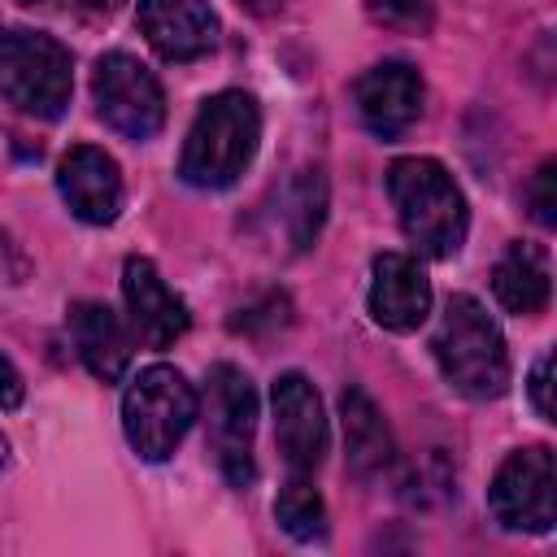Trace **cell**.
<instances>
[{"label":"cell","instance_id":"6da1fadb","mask_svg":"<svg viewBox=\"0 0 557 557\" xmlns=\"http://www.w3.org/2000/svg\"><path fill=\"white\" fill-rule=\"evenodd\" d=\"M387 196L396 205L400 231L426 257H457L470 231V209L453 174L435 157H400L387 170Z\"/></svg>","mask_w":557,"mask_h":557},{"label":"cell","instance_id":"7a4b0ae2","mask_svg":"<svg viewBox=\"0 0 557 557\" xmlns=\"http://www.w3.org/2000/svg\"><path fill=\"white\" fill-rule=\"evenodd\" d=\"M257 144H261L257 100L248 91H218L200 104V113L183 139L178 178L200 191L231 187L257 157Z\"/></svg>","mask_w":557,"mask_h":557},{"label":"cell","instance_id":"3957f363","mask_svg":"<svg viewBox=\"0 0 557 557\" xmlns=\"http://www.w3.org/2000/svg\"><path fill=\"white\" fill-rule=\"evenodd\" d=\"M431 352L453 392L470 400H496L509 387V348L496 318L466 292L448 296L440 326L431 335Z\"/></svg>","mask_w":557,"mask_h":557},{"label":"cell","instance_id":"277c9868","mask_svg":"<svg viewBox=\"0 0 557 557\" xmlns=\"http://www.w3.org/2000/svg\"><path fill=\"white\" fill-rule=\"evenodd\" d=\"M74 91V57L61 39L44 30H4L0 35V96L39 122L65 113Z\"/></svg>","mask_w":557,"mask_h":557},{"label":"cell","instance_id":"5b68a950","mask_svg":"<svg viewBox=\"0 0 557 557\" xmlns=\"http://www.w3.org/2000/svg\"><path fill=\"white\" fill-rule=\"evenodd\" d=\"M196 387L187 383L183 370L174 366H148L131 379L122 396V431L135 457L144 461H165L191 431L196 422Z\"/></svg>","mask_w":557,"mask_h":557},{"label":"cell","instance_id":"8992f818","mask_svg":"<svg viewBox=\"0 0 557 557\" xmlns=\"http://www.w3.org/2000/svg\"><path fill=\"white\" fill-rule=\"evenodd\" d=\"M91 100L109 131L122 139H152L165 126V91L157 74L131 52H104L91 70Z\"/></svg>","mask_w":557,"mask_h":557},{"label":"cell","instance_id":"52a82bcc","mask_svg":"<svg viewBox=\"0 0 557 557\" xmlns=\"http://www.w3.org/2000/svg\"><path fill=\"white\" fill-rule=\"evenodd\" d=\"M487 509L505 531H535V535L553 531L557 522L553 448L548 444L513 448L487 483Z\"/></svg>","mask_w":557,"mask_h":557},{"label":"cell","instance_id":"ba28073f","mask_svg":"<svg viewBox=\"0 0 557 557\" xmlns=\"http://www.w3.org/2000/svg\"><path fill=\"white\" fill-rule=\"evenodd\" d=\"M209 431H213V453H218V470L226 474V483L248 487L257 479V466H252L257 387L231 361H218L209 370Z\"/></svg>","mask_w":557,"mask_h":557},{"label":"cell","instance_id":"9c48e42d","mask_svg":"<svg viewBox=\"0 0 557 557\" xmlns=\"http://www.w3.org/2000/svg\"><path fill=\"white\" fill-rule=\"evenodd\" d=\"M274 405V444L292 474H313L326 453V413L313 392V383L300 370H287L274 379L270 392Z\"/></svg>","mask_w":557,"mask_h":557},{"label":"cell","instance_id":"30bf717a","mask_svg":"<svg viewBox=\"0 0 557 557\" xmlns=\"http://www.w3.org/2000/svg\"><path fill=\"white\" fill-rule=\"evenodd\" d=\"M352 100L370 135L396 139L422 117V78L409 61H379L357 78Z\"/></svg>","mask_w":557,"mask_h":557},{"label":"cell","instance_id":"8fae6325","mask_svg":"<svg viewBox=\"0 0 557 557\" xmlns=\"http://www.w3.org/2000/svg\"><path fill=\"white\" fill-rule=\"evenodd\" d=\"M57 191L78 222L109 226L122 209V174L117 161L96 144H74L57 165Z\"/></svg>","mask_w":557,"mask_h":557},{"label":"cell","instance_id":"7c38bea8","mask_svg":"<svg viewBox=\"0 0 557 557\" xmlns=\"http://www.w3.org/2000/svg\"><path fill=\"white\" fill-rule=\"evenodd\" d=\"M431 313V278L409 252H379L370 270V318L383 331L409 335Z\"/></svg>","mask_w":557,"mask_h":557},{"label":"cell","instance_id":"4fadbf2b","mask_svg":"<svg viewBox=\"0 0 557 557\" xmlns=\"http://www.w3.org/2000/svg\"><path fill=\"white\" fill-rule=\"evenodd\" d=\"M135 17L161 61H196L218 48V13L209 0H139Z\"/></svg>","mask_w":557,"mask_h":557},{"label":"cell","instance_id":"5bb4252c","mask_svg":"<svg viewBox=\"0 0 557 557\" xmlns=\"http://www.w3.org/2000/svg\"><path fill=\"white\" fill-rule=\"evenodd\" d=\"M122 300H126L135 335L148 339L152 348L174 344L191 322L183 296L161 278V270L148 257H126V265H122Z\"/></svg>","mask_w":557,"mask_h":557},{"label":"cell","instance_id":"9a60e30c","mask_svg":"<svg viewBox=\"0 0 557 557\" xmlns=\"http://www.w3.org/2000/svg\"><path fill=\"white\" fill-rule=\"evenodd\" d=\"M70 335L83 357V366L100 383H117L131 366V331L122 318L100 300H74L70 305Z\"/></svg>","mask_w":557,"mask_h":557},{"label":"cell","instance_id":"2e32d148","mask_svg":"<svg viewBox=\"0 0 557 557\" xmlns=\"http://www.w3.org/2000/svg\"><path fill=\"white\" fill-rule=\"evenodd\" d=\"M339 422H344V457H348V470L357 479H383L396 461V440H392V426L383 422L379 405L361 392V387H348L339 396Z\"/></svg>","mask_w":557,"mask_h":557},{"label":"cell","instance_id":"e0dca14e","mask_svg":"<svg viewBox=\"0 0 557 557\" xmlns=\"http://www.w3.org/2000/svg\"><path fill=\"white\" fill-rule=\"evenodd\" d=\"M492 292L509 313H540L553 296V270L544 248L535 244H509L500 261L492 265Z\"/></svg>","mask_w":557,"mask_h":557},{"label":"cell","instance_id":"ac0fdd59","mask_svg":"<svg viewBox=\"0 0 557 557\" xmlns=\"http://www.w3.org/2000/svg\"><path fill=\"white\" fill-rule=\"evenodd\" d=\"M274 518L292 540H322L326 535V505L318 496V487L309 483V474H292L287 487L274 500Z\"/></svg>","mask_w":557,"mask_h":557},{"label":"cell","instance_id":"d6986e66","mask_svg":"<svg viewBox=\"0 0 557 557\" xmlns=\"http://www.w3.org/2000/svg\"><path fill=\"white\" fill-rule=\"evenodd\" d=\"M322 209H326V183H322L318 170H305L300 183H296V209H292V218H296V231H292L296 248L313 244V235L322 226Z\"/></svg>","mask_w":557,"mask_h":557},{"label":"cell","instance_id":"ffe728a7","mask_svg":"<svg viewBox=\"0 0 557 557\" xmlns=\"http://www.w3.org/2000/svg\"><path fill=\"white\" fill-rule=\"evenodd\" d=\"M553 178H557V161H540L531 187H527V200H531V218L540 226H557V191H553Z\"/></svg>","mask_w":557,"mask_h":557},{"label":"cell","instance_id":"44dd1931","mask_svg":"<svg viewBox=\"0 0 557 557\" xmlns=\"http://www.w3.org/2000/svg\"><path fill=\"white\" fill-rule=\"evenodd\" d=\"M527 387H531V405H535V413H540L544 422H553V400H548V387H553V352H540V357H535Z\"/></svg>","mask_w":557,"mask_h":557},{"label":"cell","instance_id":"7402d4cb","mask_svg":"<svg viewBox=\"0 0 557 557\" xmlns=\"http://www.w3.org/2000/svg\"><path fill=\"white\" fill-rule=\"evenodd\" d=\"M366 9H370V17L400 26V22H413V17H418L422 0H366Z\"/></svg>","mask_w":557,"mask_h":557},{"label":"cell","instance_id":"603a6c76","mask_svg":"<svg viewBox=\"0 0 557 557\" xmlns=\"http://www.w3.org/2000/svg\"><path fill=\"white\" fill-rule=\"evenodd\" d=\"M22 396H26V383H22L17 366L0 352V409H17V405H22Z\"/></svg>","mask_w":557,"mask_h":557},{"label":"cell","instance_id":"cb8c5ba5","mask_svg":"<svg viewBox=\"0 0 557 557\" xmlns=\"http://www.w3.org/2000/svg\"><path fill=\"white\" fill-rule=\"evenodd\" d=\"M87 13H117L122 9V0H78Z\"/></svg>","mask_w":557,"mask_h":557},{"label":"cell","instance_id":"d4e9b609","mask_svg":"<svg viewBox=\"0 0 557 557\" xmlns=\"http://www.w3.org/2000/svg\"><path fill=\"white\" fill-rule=\"evenodd\" d=\"M239 4H248V9H257V13H265V9H274L278 0H239Z\"/></svg>","mask_w":557,"mask_h":557},{"label":"cell","instance_id":"484cf974","mask_svg":"<svg viewBox=\"0 0 557 557\" xmlns=\"http://www.w3.org/2000/svg\"><path fill=\"white\" fill-rule=\"evenodd\" d=\"M4 461H9V440L0 435V466H4Z\"/></svg>","mask_w":557,"mask_h":557},{"label":"cell","instance_id":"4316f807","mask_svg":"<svg viewBox=\"0 0 557 557\" xmlns=\"http://www.w3.org/2000/svg\"><path fill=\"white\" fill-rule=\"evenodd\" d=\"M17 4H35V0H17Z\"/></svg>","mask_w":557,"mask_h":557}]
</instances>
